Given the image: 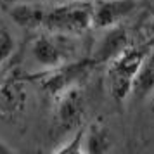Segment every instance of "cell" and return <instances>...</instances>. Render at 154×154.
Listing matches in <instances>:
<instances>
[{
    "label": "cell",
    "instance_id": "11",
    "mask_svg": "<svg viewBox=\"0 0 154 154\" xmlns=\"http://www.w3.org/2000/svg\"><path fill=\"white\" fill-rule=\"evenodd\" d=\"M83 137H85V128H78L76 132H73V137L69 139V142H66L61 147H57L56 152H61V154L83 152Z\"/></svg>",
    "mask_w": 154,
    "mask_h": 154
},
{
    "label": "cell",
    "instance_id": "10",
    "mask_svg": "<svg viewBox=\"0 0 154 154\" xmlns=\"http://www.w3.org/2000/svg\"><path fill=\"white\" fill-rule=\"evenodd\" d=\"M132 94L139 99H146L147 95L154 94V49L147 52L140 64L133 82Z\"/></svg>",
    "mask_w": 154,
    "mask_h": 154
},
{
    "label": "cell",
    "instance_id": "14",
    "mask_svg": "<svg viewBox=\"0 0 154 154\" xmlns=\"http://www.w3.org/2000/svg\"><path fill=\"white\" fill-rule=\"evenodd\" d=\"M151 111L154 114V94H152V97H151Z\"/></svg>",
    "mask_w": 154,
    "mask_h": 154
},
{
    "label": "cell",
    "instance_id": "13",
    "mask_svg": "<svg viewBox=\"0 0 154 154\" xmlns=\"http://www.w3.org/2000/svg\"><path fill=\"white\" fill-rule=\"evenodd\" d=\"M16 152V149L12 146H9L5 140H2L0 139V154H12Z\"/></svg>",
    "mask_w": 154,
    "mask_h": 154
},
{
    "label": "cell",
    "instance_id": "6",
    "mask_svg": "<svg viewBox=\"0 0 154 154\" xmlns=\"http://www.w3.org/2000/svg\"><path fill=\"white\" fill-rule=\"evenodd\" d=\"M133 9V0H94V28L107 29L118 26Z\"/></svg>",
    "mask_w": 154,
    "mask_h": 154
},
{
    "label": "cell",
    "instance_id": "9",
    "mask_svg": "<svg viewBox=\"0 0 154 154\" xmlns=\"http://www.w3.org/2000/svg\"><path fill=\"white\" fill-rule=\"evenodd\" d=\"M112 149V135L111 130L100 123L94 121L87 130L83 137V152L87 154H104Z\"/></svg>",
    "mask_w": 154,
    "mask_h": 154
},
{
    "label": "cell",
    "instance_id": "5",
    "mask_svg": "<svg viewBox=\"0 0 154 154\" xmlns=\"http://www.w3.org/2000/svg\"><path fill=\"white\" fill-rule=\"evenodd\" d=\"M85 114V99L78 85H73L57 95V125L64 132H76L82 128Z\"/></svg>",
    "mask_w": 154,
    "mask_h": 154
},
{
    "label": "cell",
    "instance_id": "7",
    "mask_svg": "<svg viewBox=\"0 0 154 154\" xmlns=\"http://www.w3.org/2000/svg\"><path fill=\"white\" fill-rule=\"evenodd\" d=\"M126 42H128V36H126V31L123 28H119V26L107 28L106 35L99 40V45L92 56V61L95 64L112 61L128 47Z\"/></svg>",
    "mask_w": 154,
    "mask_h": 154
},
{
    "label": "cell",
    "instance_id": "8",
    "mask_svg": "<svg viewBox=\"0 0 154 154\" xmlns=\"http://www.w3.org/2000/svg\"><path fill=\"white\" fill-rule=\"evenodd\" d=\"M47 11H49V5H43L40 2L38 4L23 2L9 9V16L23 29H43Z\"/></svg>",
    "mask_w": 154,
    "mask_h": 154
},
{
    "label": "cell",
    "instance_id": "3",
    "mask_svg": "<svg viewBox=\"0 0 154 154\" xmlns=\"http://www.w3.org/2000/svg\"><path fill=\"white\" fill-rule=\"evenodd\" d=\"M147 52L126 47L118 57L107 63V87L116 102L125 100L133 90V82Z\"/></svg>",
    "mask_w": 154,
    "mask_h": 154
},
{
    "label": "cell",
    "instance_id": "4",
    "mask_svg": "<svg viewBox=\"0 0 154 154\" xmlns=\"http://www.w3.org/2000/svg\"><path fill=\"white\" fill-rule=\"evenodd\" d=\"M28 90L19 75L11 73L0 80V119L16 121L26 112Z\"/></svg>",
    "mask_w": 154,
    "mask_h": 154
},
{
    "label": "cell",
    "instance_id": "2",
    "mask_svg": "<svg viewBox=\"0 0 154 154\" xmlns=\"http://www.w3.org/2000/svg\"><path fill=\"white\" fill-rule=\"evenodd\" d=\"M76 38V35L43 29L31 43V56L40 66L47 69L75 63L78 61V52H80Z\"/></svg>",
    "mask_w": 154,
    "mask_h": 154
},
{
    "label": "cell",
    "instance_id": "12",
    "mask_svg": "<svg viewBox=\"0 0 154 154\" xmlns=\"http://www.w3.org/2000/svg\"><path fill=\"white\" fill-rule=\"evenodd\" d=\"M16 49V38L7 29H0V66L5 64L14 54Z\"/></svg>",
    "mask_w": 154,
    "mask_h": 154
},
{
    "label": "cell",
    "instance_id": "1",
    "mask_svg": "<svg viewBox=\"0 0 154 154\" xmlns=\"http://www.w3.org/2000/svg\"><path fill=\"white\" fill-rule=\"evenodd\" d=\"M90 28H94L92 0H69L49 5L43 29L80 36Z\"/></svg>",
    "mask_w": 154,
    "mask_h": 154
}]
</instances>
